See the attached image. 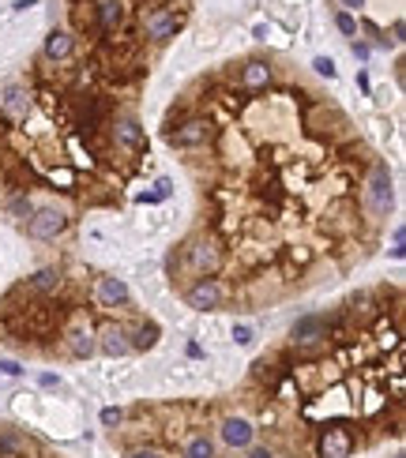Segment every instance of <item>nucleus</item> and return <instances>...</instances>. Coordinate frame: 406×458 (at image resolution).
<instances>
[{"mask_svg":"<svg viewBox=\"0 0 406 458\" xmlns=\"http://www.w3.org/2000/svg\"><path fill=\"white\" fill-rule=\"evenodd\" d=\"M350 447H354V440H350L346 428H324V436H320V454L324 458H346Z\"/></svg>","mask_w":406,"mask_h":458,"instance_id":"obj_7","label":"nucleus"},{"mask_svg":"<svg viewBox=\"0 0 406 458\" xmlns=\"http://www.w3.org/2000/svg\"><path fill=\"white\" fill-rule=\"evenodd\" d=\"M64 225H68V218H64L57 207H46V211H34L27 218V233L34 237V241H53V237L64 233Z\"/></svg>","mask_w":406,"mask_h":458,"instance_id":"obj_2","label":"nucleus"},{"mask_svg":"<svg viewBox=\"0 0 406 458\" xmlns=\"http://www.w3.org/2000/svg\"><path fill=\"white\" fill-rule=\"evenodd\" d=\"M395 458H402V454H395Z\"/></svg>","mask_w":406,"mask_h":458,"instance_id":"obj_32","label":"nucleus"},{"mask_svg":"<svg viewBox=\"0 0 406 458\" xmlns=\"http://www.w3.org/2000/svg\"><path fill=\"white\" fill-rule=\"evenodd\" d=\"M155 338H158V327L147 323V327H139V331H136V342H132V346H136V350H147V346H155Z\"/></svg>","mask_w":406,"mask_h":458,"instance_id":"obj_21","label":"nucleus"},{"mask_svg":"<svg viewBox=\"0 0 406 458\" xmlns=\"http://www.w3.org/2000/svg\"><path fill=\"white\" fill-rule=\"evenodd\" d=\"M30 286H34V289H42V293H53V289L61 286V275H57V270H53V267H46V270H38V275L30 278Z\"/></svg>","mask_w":406,"mask_h":458,"instance_id":"obj_18","label":"nucleus"},{"mask_svg":"<svg viewBox=\"0 0 406 458\" xmlns=\"http://www.w3.org/2000/svg\"><path fill=\"white\" fill-rule=\"evenodd\" d=\"M189 458H215V443L207 440V436H196V440L189 443V451H184Z\"/></svg>","mask_w":406,"mask_h":458,"instance_id":"obj_20","label":"nucleus"},{"mask_svg":"<svg viewBox=\"0 0 406 458\" xmlns=\"http://www.w3.org/2000/svg\"><path fill=\"white\" fill-rule=\"evenodd\" d=\"M94 350H98L94 331H91V327H75V331H72V353L75 357H91Z\"/></svg>","mask_w":406,"mask_h":458,"instance_id":"obj_15","label":"nucleus"},{"mask_svg":"<svg viewBox=\"0 0 406 458\" xmlns=\"http://www.w3.org/2000/svg\"><path fill=\"white\" fill-rule=\"evenodd\" d=\"M218 263H222V256H218V248H215V244L200 241V244L192 248V267L200 270V275H215Z\"/></svg>","mask_w":406,"mask_h":458,"instance_id":"obj_11","label":"nucleus"},{"mask_svg":"<svg viewBox=\"0 0 406 458\" xmlns=\"http://www.w3.org/2000/svg\"><path fill=\"white\" fill-rule=\"evenodd\" d=\"M12 211H15L19 218H30V214H34V211H30V203H27V199H15V203H12Z\"/></svg>","mask_w":406,"mask_h":458,"instance_id":"obj_26","label":"nucleus"},{"mask_svg":"<svg viewBox=\"0 0 406 458\" xmlns=\"http://www.w3.org/2000/svg\"><path fill=\"white\" fill-rule=\"evenodd\" d=\"M0 372H4V376H19L23 368H19L15 361H0Z\"/></svg>","mask_w":406,"mask_h":458,"instance_id":"obj_28","label":"nucleus"},{"mask_svg":"<svg viewBox=\"0 0 406 458\" xmlns=\"http://www.w3.org/2000/svg\"><path fill=\"white\" fill-rule=\"evenodd\" d=\"M27 454V440L19 432H0V458H19Z\"/></svg>","mask_w":406,"mask_h":458,"instance_id":"obj_17","label":"nucleus"},{"mask_svg":"<svg viewBox=\"0 0 406 458\" xmlns=\"http://www.w3.org/2000/svg\"><path fill=\"white\" fill-rule=\"evenodd\" d=\"M120 421H125V413H120V410H113V406L102 410V424H106V428H113V424H120Z\"/></svg>","mask_w":406,"mask_h":458,"instance_id":"obj_24","label":"nucleus"},{"mask_svg":"<svg viewBox=\"0 0 406 458\" xmlns=\"http://www.w3.org/2000/svg\"><path fill=\"white\" fill-rule=\"evenodd\" d=\"M335 27L343 30V34H357V23H354V15H350V12H338L335 15Z\"/></svg>","mask_w":406,"mask_h":458,"instance_id":"obj_22","label":"nucleus"},{"mask_svg":"<svg viewBox=\"0 0 406 458\" xmlns=\"http://www.w3.org/2000/svg\"><path fill=\"white\" fill-rule=\"evenodd\" d=\"M222 440L229 447H248L252 443V424L245 417H226L222 421Z\"/></svg>","mask_w":406,"mask_h":458,"instance_id":"obj_10","label":"nucleus"},{"mask_svg":"<svg viewBox=\"0 0 406 458\" xmlns=\"http://www.w3.org/2000/svg\"><path fill=\"white\" fill-rule=\"evenodd\" d=\"M189 304H192V308H200V312L218 308V304H222V286H218L215 278H200L189 289Z\"/></svg>","mask_w":406,"mask_h":458,"instance_id":"obj_4","label":"nucleus"},{"mask_svg":"<svg viewBox=\"0 0 406 458\" xmlns=\"http://www.w3.org/2000/svg\"><path fill=\"white\" fill-rule=\"evenodd\" d=\"M184 458H189V454H184Z\"/></svg>","mask_w":406,"mask_h":458,"instance_id":"obj_33","label":"nucleus"},{"mask_svg":"<svg viewBox=\"0 0 406 458\" xmlns=\"http://www.w3.org/2000/svg\"><path fill=\"white\" fill-rule=\"evenodd\" d=\"M361 4H365V0H346V8H361Z\"/></svg>","mask_w":406,"mask_h":458,"instance_id":"obj_31","label":"nucleus"},{"mask_svg":"<svg viewBox=\"0 0 406 458\" xmlns=\"http://www.w3.org/2000/svg\"><path fill=\"white\" fill-rule=\"evenodd\" d=\"M312 68H316V72H320V75H327V79H335V64H331V60H324V57H316V64H312Z\"/></svg>","mask_w":406,"mask_h":458,"instance_id":"obj_25","label":"nucleus"},{"mask_svg":"<svg viewBox=\"0 0 406 458\" xmlns=\"http://www.w3.org/2000/svg\"><path fill=\"white\" fill-rule=\"evenodd\" d=\"M0 109H4V117H12V121H27L30 113V98L23 86H8L4 98H0Z\"/></svg>","mask_w":406,"mask_h":458,"instance_id":"obj_8","label":"nucleus"},{"mask_svg":"<svg viewBox=\"0 0 406 458\" xmlns=\"http://www.w3.org/2000/svg\"><path fill=\"white\" fill-rule=\"evenodd\" d=\"M252 458H271V451H263V447H256V451H252Z\"/></svg>","mask_w":406,"mask_h":458,"instance_id":"obj_30","label":"nucleus"},{"mask_svg":"<svg viewBox=\"0 0 406 458\" xmlns=\"http://www.w3.org/2000/svg\"><path fill=\"white\" fill-rule=\"evenodd\" d=\"M177 27H181V15L170 12V8H158V12L147 15V38H155V41L173 38V34H177Z\"/></svg>","mask_w":406,"mask_h":458,"instance_id":"obj_5","label":"nucleus"},{"mask_svg":"<svg viewBox=\"0 0 406 458\" xmlns=\"http://www.w3.org/2000/svg\"><path fill=\"white\" fill-rule=\"evenodd\" d=\"M128 458H162V454L158 451H132Z\"/></svg>","mask_w":406,"mask_h":458,"instance_id":"obj_29","label":"nucleus"},{"mask_svg":"<svg viewBox=\"0 0 406 458\" xmlns=\"http://www.w3.org/2000/svg\"><path fill=\"white\" fill-rule=\"evenodd\" d=\"M365 203H369V211L376 214V218H383L391 211V203H395V192H391V173H388V166H380L372 169V177H369V192H365Z\"/></svg>","mask_w":406,"mask_h":458,"instance_id":"obj_1","label":"nucleus"},{"mask_svg":"<svg viewBox=\"0 0 406 458\" xmlns=\"http://www.w3.org/2000/svg\"><path fill=\"white\" fill-rule=\"evenodd\" d=\"M98 301L106 308H120V304H128V286L120 278H102L98 282Z\"/></svg>","mask_w":406,"mask_h":458,"instance_id":"obj_9","label":"nucleus"},{"mask_svg":"<svg viewBox=\"0 0 406 458\" xmlns=\"http://www.w3.org/2000/svg\"><path fill=\"white\" fill-rule=\"evenodd\" d=\"M271 83V68L263 60H252L245 68V91H260V86Z\"/></svg>","mask_w":406,"mask_h":458,"instance_id":"obj_16","label":"nucleus"},{"mask_svg":"<svg viewBox=\"0 0 406 458\" xmlns=\"http://www.w3.org/2000/svg\"><path fill=\"white\" fill-rule=\"evenodd\" d=\"M391 256H395V259H402V225L395 229V248H391Z\"/></svg>","mask_w":406,"mask_h":458,"instance_id":"obj_27","label":"nucleus"},{"mask_svg":"<svg viewBox=\"0 0 406 458\" xmlns=\"http://www.w3.org/2000/svg\"><path fill=\"white\" fill-rule=\"evenodd\" d=\"M102 350L109 353V357H125V353H132V342H128V334L120 331V327H106L102 331Z\"/></svg>","mask_w":406,"mask_h":458,"instance_id":"obj_12","label":"nucleus"},{"mask_svg":"<svg viewBox=\"0 0 406 458\" xmlns=\"http://www.w3.org/2000/svg\"><path fill=\"white\" fill-rule=\"evenodd\" d=\"M113 139H117L120 147L136 150L139 143H144V132H139V121H132V117H125V121H117V128H113Z\"/></svg>","mask_w":406,"mask_h":458,"instance_id":"obj_14","label":"nucleus"},{"mask_svg":"<svg viewBox=\"0 0 406 458\" xmlns=\"http://www.w3.org/2000/svg\"><path fill=\"white\" fill-rule=\"evenodd\" d=\"M207 139H211V124H207L203 117H196V121L181 124L177 132L170 136V143L173 147H200V143H207Z\"/></svg>","mask_w":406,"mask_h":458,"instance_id":"obj_6","label":"nucleus"},{"mask_svg":"<svg viewBox=\"0 0 406 458\" xmlns=\"http://www.w3.org/2000/svg\"><path fill=\"white\" fill-rule=\"evenodd\" d=\"M120 19H125V8H120L117 0H109V4H102V27H106V30L120 27Z\"/></svg>","mask_w":406,"mask_h":458,"instance_id":"obj_19","label":"nucleus"},{"mask_svg":"<svg viewBox=\"0 0 406 458\" xmlns=\"http://www.w3.org/2000/svg\"><path fill=\"white\" fill-rule=\"evenodd\" d=\"M234 342H237V346H248V342H252V327H248V323H237V327H234Z\"/></svg>","mask_w":406,"mask_h":458,"instance_id":"obj_23","label":"nucleus"},{"mask_svg":"<svg viewBox=\"0 0 406 458\" xmlns=\"http://www.w3.org/2000/svg\"><path fill=\"white\" fill-rule=\"evenodd\" d=\"M72 49H75V38L68 34V30H53V34L46 38V57H49V60L72 57Z\"/></svg>","mask_w":406,"mask_h":458,"instance_id":"obj_13","label":"nucleus"},{"mask_svg":"<svg viewBox=\"0 0 406 458\" xmlns=\"http://www.w3.org/2000/svg\"><path fill=\"white\" fill-rule=\"evenodd\" d=\"M290 334H293V346H316L320 338H327V320L324 315H301Z\"/></svg>","mask_w":406,"mask_h":458,"instance_id":"obj_3","label":"nucleus"}]
</instances>
